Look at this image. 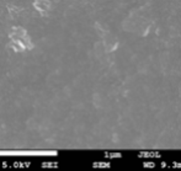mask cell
<instances>
[{
  "instance_id": "1",
  "label": "cell",
  "mask_w": 181,
  "mask_h": 171,
  "mask_svg": "<svg viewBox=\"0 0 181 171\" xmlns=\"http://www.w3.org/2000/svg\"><path fill=\"white\" fill-rule=\"evenodd\" d=\"M52 6V2L50 0H34L33 1V7L41 12V14H44V12H48L49 9Z\"/></svg>"
}]
</instances>
